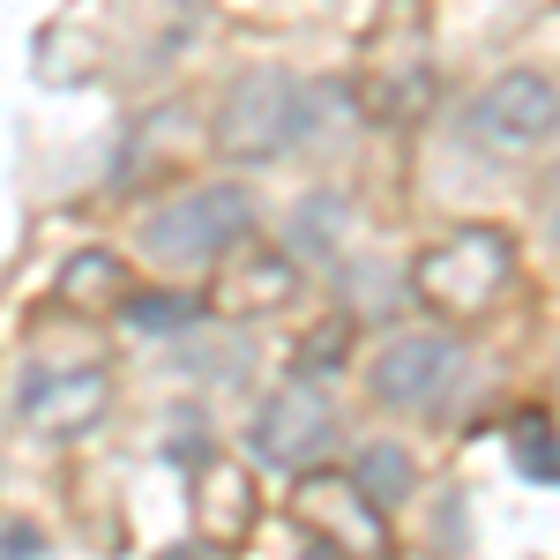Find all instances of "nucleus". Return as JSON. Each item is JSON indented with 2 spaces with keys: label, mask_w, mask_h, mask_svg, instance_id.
<instances>
[{
  "label": "nucleus",
  "mask_w": 560,
  "mask_h": 560,
  "mask_svg": "<svg viewBox=\"0 0 560 560\" xmlns=\"http://www.w3.org/2000/svg\"><path fill=\"white\" fill-rule=\"evenodd\" d=\"M516 277V240L501 224H456L448 240H433L427 255L411 261V292L427 314H448V322H478L486 306L509 292Z\"/></svg>",
  "instance_id": "f257e3e1"
},
{
  "label": "nucleus",
  "mask_w": 560,
  "mask_h": 560,
  "mask_svg": "<svg viewBox=\"0 0 560 560\" xmlns=\"http://www.w3.org/2000/svg\"><path fill=\"white\" fill-rule=\"evenodd\" d=\"M247 232H255L247 187L202 179V187H187V195H173V202H158V210L142 217V255L173 261V269H210V261H224Z\"/></svg>",
  "instance_id": "f03ea898"
},
{
  "label": "nucleus",
  "mask_w": 560,
  "mask_h": 560,
  "mask_svg": "<svg viewBox=\"0 0 560 560\" xmlns=\"http://www.w3.org/2000/svg\"><path fill=\"white\" fill-rule=\"evenodd\" d=\"M306 135V90L284 68H247L217 105V150L232 165H277Z\"/></svg>",
  "instance_id": "7ed1b4c3"
},
{
  "label": "nucleus",
  "mask_w": 560,
  "mask_h": 560,
  "mask_svg": "<svg viewBox=\"0 0 560 560\" xmlns=\"http://www.w3.org/2000/svg\"><path fill=\"white\" fill-rule=\"evenodd\" d=\"M560 135V90L538 68H509L464 105V142L478 158H530Z\"/></svg>",
  "instance_id": "20e7f679"
},
{
  "label": "nucleus",
  "mask_w": 560,
  "mask_h": 560,
  "mask_svg": "<svg viewBox=\"0 0 560 560\" xmlns=\"http://www.w3.org/2000/svg\"><path fill=\"white\" fill-rule=\"evenodd\" d=\"M329 441H337V404H329V388H314L306 374L277 388L255 411V427H247V448L269 471H314L329 456Z\"/></svg>",
  "instance_id": "39448f33"
},
{
  "label": "nucleus",
  "mask_w": 560,
  "mask_h": 560,
  "mask_svg": "<svg viewBox=\"0 0 560 560\" xmlns=\"http://www.w3.org/2000/svg\"><path fill=\"white\" fill-rule=\"evenodd\" d=\"M456 382H464V345L441 337V329L388 337L374 351V366H366V388H374V404H388V411H433V404H448Z\"/></svg>",
  "instance_id": "423d86ee"
},
{
  "label": "nucleus",
  "mask_w": 560,
  "mask_h": 560,
  "mask_svg": "<svg viewBox=\"0 0 560 560\" xmlns=\"http://www.w3.org/2000/svg\"><path fill=\"white\" fill-rule=\"evenodd\" d=\"M113 411V374L105 366H45L15 388V419L38 441H75Z\"/></svg>",
  "instance_id": "0eeeda50"
},
{
  "label": "nucleus",
  "mask_w": 560,
  "mask_h": 560,
  "mask_svg": "<svg viewBox=\"0 0 560 560\" xmlns=\"http://www.w3.org/2000/svg\"><path fill=\"white\" fill-rule=\"evenodd\" d=\"M300 516L306 530H322V553H382V509L351 486V478H314L300 486Z\"/></svg>",
  "instance_id": "6e6552de"
},
{
  "label": "nucleus",
  "mask_w": 560,
  "mask_h": 560,
  "mask_svg": "<svg viewBox=\"0 0 560 560\" xmlns=\"http://www.w3.org/2000/svg\"><path fill=\"white\" fill-rule=\"evenodd\" d=\"M292 292H300L292 255H269V247H261V255H240L224 277H217V314H261V306H284Z\"/></svg>",
  "instance_id": "1a4fd4ad"
},
{
  "label": "nucleus",
  "mask_w": 560,
  "mask_h": 560,
  "mask_svg": "<svg viewBox=\"0 0 560 560\" xmlns=\"http://www.w3.org/2000/svg\"><path fill=\"white\" fill-rule=\"evenodd\" d=\"M351 486L388 516V509H404V501L419 493V464H411V448H396V441H366V448L351 456Z\"/></svg>",
  "instance_id": "9d476101"
},
{
  "label": "nucleus",
  "mask_w": 560,
  "mask_h": 560,
  "mask_svg": "<svg viewBox=\"0 0 560 560\" xmlns=\"http://www.w3.org/2000/svg\"><path fill=\"white\" fill-rule=\"evenodd\" d=\"M60 300L83 306V314H97V306H120V300H128V269H120V255H105V247L68 255V269H60Z\"/></svg>",
  "instance_id": "9b49d317"
},
{
  "label": "nucleus",
  "mask_w": 560,
  "mask_h": 560,
  "mask_svg": "<svg viewBox=\"0 0 560 560\" xmlns=\"http://www.w3.org/2000/svg\"><path fill=\"white\" fill-rule=\"evenodd\" d=\"M345 217H351V202L337 187H314L292 210V255H337L345 247Z\"/></svg>",
  "instance_id": "f8f14e48"
},
{
  "label": "nucleus",
  "mask_w": 560,
  "mask_h": 560,
  "mask_svg": "<svg viewBox=\"0 0 560 560\" xmlns=\"http://www.w3.org/2000/svg\"><path fill=\"white\" fill-rule=\"evenodd\" d=\"M195 314H202L195 292H128L120 300V322H128L135 337H179Z\"/></svg>",
  "instance_id": "ddd939ff"
},
{
  "label": "nucleus",
  "mask_w": 560,
  "mask_h": 560,
  "mask_svg": "<svg viewBox=\"0 0 560 560\" xmlns=\"http://www.w3.org/2000/svg\"><path fill=\"white\" fill-rule=\"evenodd\" d=\"M509 456H516L523 478H538V486H560V433L546 411H523L516 433H509Z\"/></svg>",
  "instance_id": "4468645a"
},
{
  "label": "nucleus",
  "mask_w": 560,
  "mask_h": 560,
  "mask_svg": "<svg viewBox=\"0 0 560 560\" xmlns=\"http://www.w3.org/2000/svg\"><path fill=\"white\" fill-rule=\"evenodd\" d=\"M345 337H351V322H329L322 337H306V345H300V374H306V382H314L322 366H337V359H345Z\"/></svg>",
  "instance_id": "2eb2a0df"
},
{
  "label": "nucleus",
  "mask_w": 560,
  "mask_h": 560,
  "mask_svg": "<svg viewBox=\"0 0 560 560\" xmlns=\"http://www.w3.org/2000/svg\"><path fill=\"white\" fill-rule=\"evenodd\" d=\"M553 247H560V202H553Z\"/></svg>",
  "instance_id": "dca6fc26"
}]
</instances>
